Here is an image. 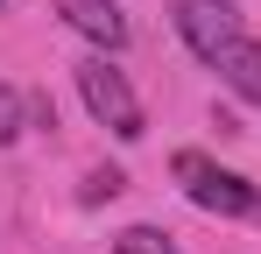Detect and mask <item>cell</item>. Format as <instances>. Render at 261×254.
Here are the masks:
<instances>
[{
  "label": "cell",
  "instance_id": "cell-7",
  "mask_svg": "<svg viewBox=\"0 0 261 254\" xmlns=\"http://www.w3.org/2000/svg\"><path fill=\"white\" fill-rule=\"evenodd\" d=\"M21 113H29V106H21V92H14V85H0V148L21 134Z\"/></svg>",
  "mask_w": 261,
  "mask_h": 254
},
{
  "label": "cell",
  "instance_id": "cell-8",
  "mask_svg": "<svg viewBox=\"0 0 261 254\" xmlns=\"http://www.w3.org/2000/svg\"><path fill=\"white\" fill-rule=\"evenodd\" d=\"M120 191H127L120 169H92V176H85V205H106V198H120Z\"/></svg>",
  "mask_w": 261,
  "mask_h": 254
},
{
  "label": "cell",
  "instance_id": "cell-2",
  "mask_svg": "<svg viewBox=\"0 0 261 254\" xmlns=\"http://www.w3.org/2000/svg\"><path fill=\"white\" fill-rule=\"evenodd\" d=\"M78 99H85V113H92V120H99V127H113L120 141H141V134H148V113H141V99H134L127 71H113V64H106V49L78 64Z\"/></svg>",
  "mask_w": 261,
  "mask_h": 254
},
{
  "label": "cell",
  "instance_id": "cell-3",
  "mask_svg": "<svg viewBox=\"0 0 261 254\" xmlns=\"http://www.w3.org/2000/svg\"><path fill=\"white\" fill-rule=\"evenodd\" d=\"M176 14V36L191 42V57H205V64H226L240 42H247V29H240V7L233 0H170Z\"/></svg>",
  "mask_w": 261,
  "mask_h": 254
},
{
  "label": "cell",
  "instance_id": "cell-9",
  "mask_svg": "<svg viewBox=\"0 0 261 254\" xmlns=\"http://www.w3.org/2000/svg\"><path fill=\"white\" fill-rule=\"evenodd\" d=\"M0 14H7V0H0Z\"/></svg>",
  "mask_w": 261,
  "mask_h": 254
},
{
  "label": "cell",
  "instance_id": "cell-1",
  "mask_svg": "<svg viewBox=\"0 0 261 254\" xmlns=\"http://www.w3.org/2000/svg\"><path fill=\"white\" fill-rule=\"evenodd\" d=\"M176 191L191 198L198 212H219V219H261V184H247L240 169H219L205 148H176L170 156Z\"/></svg>",
  "mask_w": 261,
  "mask_h": 254
},
{
  "label": "cell",
  "instance_id": "cell-6",
  "mask_svg": "<svg viewBox=\"0 0 261 254\" xmlns=\"http://www.w3.org/2000/svg\"><path fill=\"white\" fill-rule=\"evenodd\" d=\"M113 254H184V247L163 226H127V233H113Z\"/></svg>",
  "mask_w": 261,
  "mask_h": 254
},
{
  "label": "cell",
  "instance_id": "cell-5",
  "mask_svg": "<svg viewBox=\"0 0 261 254\" xmlns=\"http://www.w3.org/2000/svg\"><path fill=\"white\" fill-rule=\"evenodd\" d=\"M219 78L233 85V92H240L247 106H261V42H240V49H233V57L219 64Z\"/></svg>",
  "mask_w": 261,
  "mask_h": 254
},
{
  "label": "cell",
  "instance_id": "cell-4",
  "mask_svg": "<svg viewBox=\"0 0 261 254\" xmlns=\"http://www.w3.org/2000/svg\"><path fill=\"white\" fill-rule=\"evenodd\" d=\"M57 14H64L85 42H99V49H127V36H134L127 14H120L113 0H57Z\"/></svg>",
  "mask_w": 261,
  "mask_h": 254
}]
</instances>
